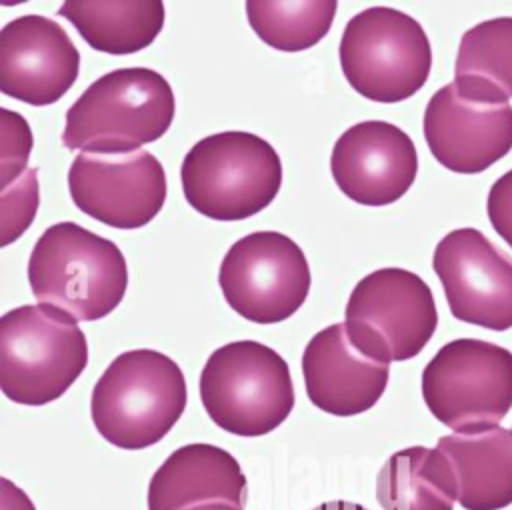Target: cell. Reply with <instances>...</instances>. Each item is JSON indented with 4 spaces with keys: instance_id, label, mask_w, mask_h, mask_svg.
Returning <instances> with one entry per match:
<instances>
[{
    "instance_id": "17",
    "label": "cell",
    "mask_w": 512,
    "mask_h": 510,
    "mask_svg": "<svg viewBox=\"0 0 512 510\" xmlns=\"http://www.w3.org/2000/svg\"><path fill=\"white\" fill-rule=\"evenodd\" d=\"M248 482L238 460L212 444L196 442L174 450L148 484V510H244Z\"/></svg>"
},
{
    "instance_id": "2",
    "label": "cell",
    "mask_w": 512,
    "mask_h": 510,
    "mask_svg": "<svg viewBox=\"0 0 512 510\" xmlns=\"http://www.w3.org/2000/svg\"><path fill=\"white\" fill-rule=\"evenodd\" d=\"M28 282L38 304L58 308L76 322H94L122 302L128 266L112 240L74 222H58L34 244Z\"/></svg>"
},
{
    "instance_id": "3",
    "label": "cell",
    "mask_w": 512,
    "mask_h": 510,
    "mask_svg": "<svg viewBox=\"0 0 512 510\" xmlns=\"http://www.w3.org/2000/svg\"><path fill=\"white\" fill-rule=\"evenodd\" d=\"M186 408L180 366L158 350L138 348L116 356L92 390L98 434L124 450L160 442Z\"/></svg>"
},
{
    "instance_id": "8",
    "label": "cell",
    "mask_w": 512,
    "mask_h": 510,
    "mask_svg": "<svg viewBox=\"0 0 512 510\" xmlns=\"http://www.w3.org/2000/svg\"><path fill=\"white\" fill-rule=\"evenodd\" d=\"M422 396L458 434L498 426L512 408V352L478 338L452 340L426 364Z\"/></svg>"
},
{
    "instance_id": "22",
    "label": "cell",
    "mask_w": 512,
    "mask_h": 510,
    "mask_svg": "<svg viewBox=\"0 0 512 510\" xmlns=\"http://www.w3.org/2000/svg\"><path fill=\"white\" fill-rule=\"evenodd\" d=\"M454 78H468L512 98V16L468 28L458 46Z\"/></svg>"
},
{
    "instance_id": "26",
    "label": "cell",
    "mask_w": 512,
    "mask_h": 510,
    "mask_svg": "<svg viewBox=\"0 0 512 510\" xmlns=\"http://www.w3.org/2000/svg\"><path fill=\"white\" fill-rule=\"evenodd\" d=\"M0 484H2V490H0L2 510H36L32 500L18 486H14L8 478H2Z\"/></svg>"
},
{
    "instance_id": "25",
    "label": "cell",
    "mask_w": 512,
    "mask_h": 510,
    "mask_svg": "<svg viewBox=\"0 0 512 510\" xmlns=\"http://www.w3.org/2000/svg\"><path fill=\"white\" fill-rule=\"evenodd\" d=\"M486 212L492 228L512 248V170L504 172L490 188Z\"/></svg>"
},
{
    "instance_id": "10",
    "label": "cell",
    "mask_w": 512,
    "mask_h": 510,
    "mask_svg": "<svg viewBox=\"0 0 512 510\" xmlns=\"http://www.w3.org/2000/svg\"><path fill=\"white\" fill-rule=\"evenodd\" d=\"M422 130L444 168L478 174L512 150V106L488 84L454 78L428 100Z\"/></svg>"
},
{
    "instance_id": "23",
    "label": "cell",
    "mask_w": 512,
    "mask_h": 510,
    "mask_svg": "<svg viewBox=\"0 0 512 510\" xmlns=\"http://www.w3.org/2000/svg\"><path fill=\"white\" fill-rule=\"evenodd\" d=\"M40 204L38 168H28L18 180L0 190V244L18 240L32 224Z\"/></svg>"
},
{
    "instance_id": "5",
    "label": "cell",
    "mask_w": 512,
    "mask_h": 510,
    "mask_svg": "<svg viewBox=\"0 0 512 510\" xmlns=\"http://www.w3.org/2000/svg\"><path fill=\"white\" fill-rule=\"evenodd\" d=\"M186 202L212 220H244L264 210L282 184L278 152L252 132L226 130L198 140L180 166Z\"/></svg>"
},
{
    "instance_id": "1",
    "label": "cell",
    "mask_w": 512,
    "mask_h": 510,
    "mask_svg": "<svg viewBox=\"0 0 512 510\" xmlns=\"http://www.w3.org/2000/svg\"><path fill=\"white\" fill-rule=\"evenodd\" d=\"M176 100L150 68H118L94 80L68 108L62 144L90 154H130L164 136Z\"/></svg>"
},
{
    "instance_id": "21",
    "label": "cell",
    "mask_w": 512,
    "mask_h": 510,
    "mask_svg": "<svg viewBox=\"0 0 512 510\" xmlns=\"http://www.w3.org/2000/svg\"><path fill=\"white\" fill-rule=\"evenodd\" d=\"M336 8L334 0H250L246 2V16L264 44L282 52H300L328 34Z\"/></svg>"
},
{
    "instance_id": "27",
    "label": "cell",
    "mask_w": 512,
    "mask_h": 510,
    "mask_svg": "<svg viewBox=\"0 0 512 510\" xmlns=\"http://www.w3.org/2000/svg\"><path fill=\"white\" fill-rule=\"evenodd\" d=\"M314 510H368V508L354 504V502H346V500H332V502H324V504L316 506Z\"/></svg>"
},
{
    "instance_id": "9",
    "label": "cell",
    "mask_w": 512,
    "mask_h": 510,
    "mask_svg": "<svg viewBox=\"0 0 512 510\" xmlns=\"http://www.w3.org/2000/svg\"><path fill=\"white\" fill-rule=\"evenodd\" d=\"M350 342L376 362H402L422 352L438 326L430 286L404 268L364 276L346 304Z\"/></svg>"
},
{
    "instance_id": "4",
    "label": "cell",
    "mask_w": 512,
    "mask_h": 510,
    "mask_svg": "<svg viewBox=\"0 0 512 510\" xmlns=\"http://www.w3.org/2000/svg\"><path fill=\"white\" fill-rule=\"evenodd\" d=\"M88 364L78 322L52 306L24 304L0 318V388L16 404L60 398Z\"/></svg>"
},
{
    "instance_id": "16",
    "label": "cell",
    "mask_w": 512,
    "mask_h": 510,
    "mask_svg": "<svg viewBox=\"0 0 512 510\" xmlns=\"http://www.w3.org/2000/svg\"><path fill=\"white\" fill-rule=\"evenodd\" d=\"M302 374L310 402L334 416L370 410L388 386L390 364L362 354L348 338L344 322L316 332L302 354Z\"/></svg>"
},
{
    "instance_id": "13",
    "label": "cell",
    "mask_w": 512,
    "mask_h": 510,
    "mask_svg": "<svg viewBox=\"0 0 512 510\" xmlns=\"http://www.w3.org/2000/svg\"><path fill=\"white\" fill-rule=\"evenodd\" d=\"M432 268L454 318L494 332L512 328V260L480 230L448 232L434 248Z\"/></svg>"
},
{
    "instance_id": "20",
    "label": "cell",
    "mask_w": 512,
    "mask_h": 510,
    "mask_svg": "<svg viewBox=\"0 0 512 510\" xmlns=\"http://www.w3.org/2000/svg\"><path fill=\"white\" fill-rule=\"evenodd\" d=\"M94 50L106 54H132L150 46L164 26V4L138 2H86L68 0L58 10Z\"/></svg>"
},
{
    "instance_id": "11",
    "label": "cell",
    "mask_w": 512,
    "mask_h": 510,
    "mask_svg": "<svg viewBox=\"0 0 512 510\" xmlns=\"http://www.w3.org/2000/svg\"><path fill=\"white\" fill-rule=\"evenodd\" d=\"M218 284L228 306L256 324L292 316L308 298L310 268L302 248L280 232H252L222 258Z\"/></svg>"
},
{
    "instance_id": "6",
    "label": "cell",
    "mask_w": 512,
    "mask_h": 510,
    "mask_svg": "<svg viewBox=\"0 0 512 510\" xmlns=\"http://www.w3.org/2000/svg\"><path fill=\"white\" fill-rule=\"evenodd\" d=\"M200 398L210 420L236 436H264L294 408L286 360L256 340L216 348L200 374Z\"/></svg>"
},
{
    "instance_id": "15",
    "label": "cell",
    "mask_w": 512,
    "mask_h": 510,
    "mask_svg": "<svg viewBox=\"0 0 512 510\" xmlns=\"http://www.w3.org/2000/svg\"><path fill=\"white\" fill-rule=\"evenodd\" d=\"M78 72L80 54L54 20L26 14L0 30V90L6 96L48 106L72 88Z\"/></svg>"
},
{
    "instance_id": "12",
    "label": "cell",
    "mask_w": 512,
    "mask_h": 510,
    "mask_svg": "<svg viewBox=\"0 0 512 510\" xmlns=\"http://www.w3.org/2000/svg\"><path fill=\"white\" fill-rule=\"evenodd\" d=\"M72 202L94 220L120 230L146 226L166 202V172L146 152H80L68 170Z\"/></svg>"
},
{
    "instance_id": "14",
    "label": "cell",
    "mask_w": 512,
    "mask_h": 510,
    "mask_svg": "<svg viewBox=\"0 0 512 510\" xmlns=\"http://www.w3.org/2000/svg\"><path fill=\"white\" fill-rule=\"evenodd\" d=\"M336 186L356 204L386 206L400 200L416 180L418 154L412 138L384 120L350 126L330 156Z\"/></svg>"
},
{
    "instance_id": "24",
    "label": "cell",
    "mask_w": 512,
    "mask_h": 510,
    "mask_svg": "<svg viewBox=\"0 0 512 510\" xmlns=\"http://www.w3.org/2000/svg\"><path fill=\"white\" fill-rule=\"evenodd\" d=\"M0 128H2V140H0V190L10 186L14 180H18L28 168L30 150L34 144L32 132L24 116L18 112H12L8 108H0Z\"/></svg>"
},
{
    "instance_id": "7",
    "label": "cell",
    "mask_w": 512,
    "mask_h": 510,
    "mask_svg": "<svg viewBox=\"0 0 512 510\" xmlns=\"http://www.w3.org/2000/svg\"><path fill=\"white\" fill-rule=\"evenodd\" d=\"M340 68L364 98L394 104L416 94L432 68L430 40L406 12L372 6L352 16L340 38Z\"/></svg>"
},
{
    "instance_id": "18",
    "label": "cell",
    "mask_w": 512,
    "mask_h": 510,
    "mask_svg": "<svg viewBox=\"0 0 512 510\" xmlns=\"http://www.w3.org/2000/svg\"><path fill=\"white\" fill-rule=\"evenodd\" d=\"M436 448L452 464L462 508L500 510L512 504V430L454 432L440 436Z\"/></svg>"
},
{
    "instance_id": "19",
    "label": "cell",
    "mask_w": 512,
    "mask_h": 510,
    "mask_svg": "<svg viewBox=\"0 0 512 510\" xmlns=\"http://www.w3.org/2000/svg\"><path fill=\"white\" fill-rule=\"evenodd\" d=\"M376 498L382 510H452L458 500L452 464L438 448L398 450L378 472Z\"/></svg>"
}]
</instances>
